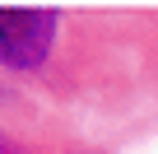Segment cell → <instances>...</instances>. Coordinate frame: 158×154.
I'll return each instance as SVG.
<instances>
[{
	"instance_id": "6da1fadb",
	"label": "cell",
	"mask_w": 158,
	"mask_h": 154,
	"mask_svg": "<svg viewBox=\"0 0 158 154\" xmlns=\"http://www.w3.org/2000/svg\"><path fill=\"white\" fill-rule=\"evenodd\" d=\"M0 154H51V149H42L37 140H28L23 131H14L10 121H0ZM60 154V149H56Z\"/></svg>"
},
{
	"instance_id": "7a4b0ae2",
	"label": "cell",
	"mask_w": 158,
	"mask_h": 154,
	"mask_svg": "<svg viewBox=\"0 0 158 154\" xmlns=\"http://www.w3.org/2000/svg\"><path fill=\"white\" fill-rule=\"evenodd\" d=\"M60 154H102V149H89V145H65Z\"/></svg>"
}]
</instances>
